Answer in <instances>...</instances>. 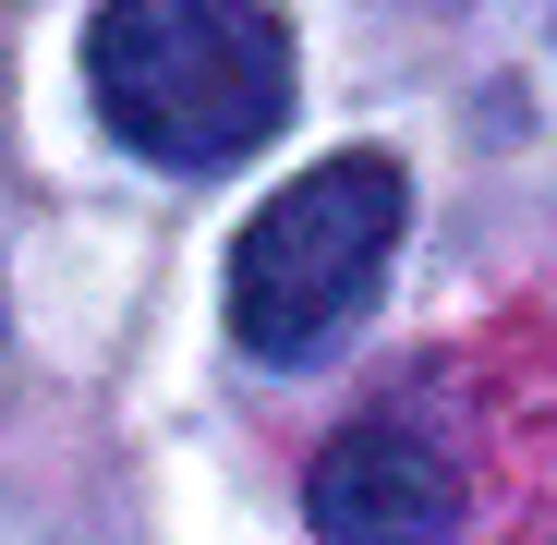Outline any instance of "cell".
<instances>
[{"label": "cell", "instance_id": "6da1fadb", "mask_svg": "<svg viewBox=\"0 0 557 545\" xmlns=\"http://www.w3.org/2000/svg\"><path fill=\"white\" fill-rule=\"evenodd\" d=\"M85 98L158 170H231L292 122V25L267 0H98Z\"/></svg>", "mask_w": 557, "mask_h": 545}, {"label": "cell", "instance_id": "7a4b0ae2", "mask_svg": "<svg viewBox=\"0 0 557 545\" xmlns=\"http://www.w3.org/2000/svg\"><path fill=\"white\" fill-rule=\"evenodd\" d=\"M400 219H412V182L376 146L315 158L304 182H278L231 243V339L255 363H315L376 304L388 255H400Z\"/></svg>", "mask_w": 557, "mask_h": 545}, {"label": "cell", "instance_id": "3957f363", "mask_svg": "<svg viewBox=\"0 0 557 545\" xmlns=\"http://www.w3.org/2000/svg\"><path fill=\"white\" fill-rule=\"evenodd\" d=\"M304 521L327 545H448L460 533V448L412 400L351 412L304 473Z\"/></svg>", "mask_w": 557, "mask_h": 545}]
</instances>
